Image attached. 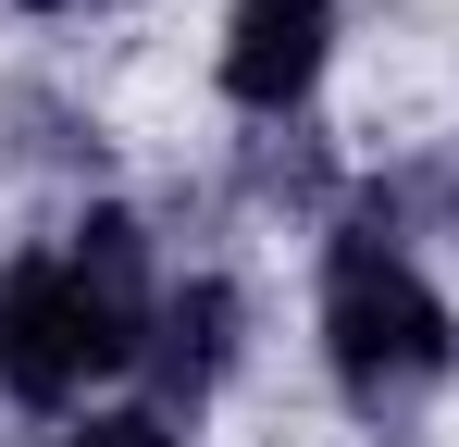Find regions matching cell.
<instances>
[{"label": "cell", "mask_w": 459, "mask_h": 447, "mask_svg": "<svg viewBox=\"0 0 459 447\" xmlns=\"http://www.w3.org/2000/svg\"><path fill=\"white\" fill-rule=\"evenodd\" d=\"M150 249L125 212H87L63 249L0 274V398L25 410H75L87 385L150 361Z\"/></svg>", "instance_id": "obj_1"}, {"label": "cell", "mask_w": 459, "mask_h": 447, "mask_svg": "<svg viewBox=\"0 0 459 447\" xmlns=\"http://www.w3.org/2000/svg\"><path fill=\"white\" fill-rule=\"evenodd\" d=\"M323 361H335V398L373 435H397L459 361V336H447V311H435V286L410 274L385 199H360V212L335 224V249H323Z\"/></svg>", "instance_id": "obj_2"}, {"label": "cell", "mask_w": 459, "mask_h": 447, "mask_svg": "<svg viewBox=\"0 0 459 447\" xmlns=\"http://www.w3.org/2000/svg\"><path fill=\"white\" fill-rule=\"evenodd\" d=\"M323 50H335V0H236L224 100L236 112H299L310 87H323Z\"/></svg>", "instance_id": "obj_3"}, {"label": "cell", "mask_w": 459, "mask_h": 447, "mask_svg": "<svg viewBox=\"0 0 459 447\" xmlns=\"http://www.w3.org/2000/svg\"><path fill=\"white\" fill-rule=\"evenodd\" d=\"M224 361H236V286L224 274H186V286L150 311V372H161V398H212L224 385Z\"/></svg>", "instance_id": "obj_4"}, {"label": "cell", "mask_w": 459, "mask_h": 447, "mask_svg": "<svg viewBox=\"0 0 459 447\" xmlns=\"http://www.w3.org/2000/svg\"><path fill=\"white\" fill-rule=\"evenodd\" d=\"M63 447H174V410H100V423L63 435Z\"/></svg>", "instance_id": "obj_5"}, {"label": "cell", "mask_w": 459, "mask_h": 447, "mask_svg": "<svg viewBox=\"0 0 459 447\" xmlns=\"http://www.w3.org/2000/svg\"><path fill=\"white\" fill-rule=\"evenodd\" d=\"M13 13H87V0H13Z\"/></svg>", "instance_id": "obj_6"}]
</instances>
